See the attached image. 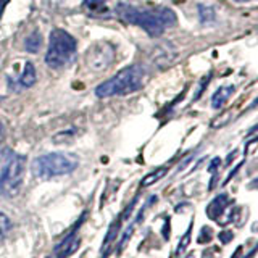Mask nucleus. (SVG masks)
<instances>
[{"instance_id":"18","label":"nucleus","mask_w":258,"mask_h":258,"mask_svg":"<svg viewBox=\"0 0 258 258\" xmlns=\"http://www.w3.org/2000/svg\"><path fill=\"white\" fill-rule=\"evenodd\" d=\"M234 237V234L231 232V231H223V232H220V234H218V239H220L221 240V244L223 245H226V244H228V242L231 240Z\"/></svg>"},{"instance_id":"14","label":"nucleus","mask_w":258,"mask_h":258,"mask_svg":"<svg viewBox=\"0 0 258 258\" xmlns=\"http://www.w3.org/2000/svg\"><path fill=\"white\" fill-rule=\"evenodd\" d=\"M199 16H200V21L207 24V23H213L216 15L215 10L212 7H205V5H199Z\"/></svg>"},{"instance_id":"13","label":"nucleus","mask_w":258,"mask_h":258,"mask_svg":"<svg viewBox=\"0 0 258 258\" xmlns=\"http://www.w3.org/2000/svg\"><path fill=\"white\" fill-rule=\"evenodd\" d=\"M84 8L91 13H102L107 10V0H84Z\"/></svg>"},{"instance_id":"15","label":"nucleus","mask_w":258,"mask_h":258,"mask_svg":"<svg viewBox=\"0 0 258 258\" xmlns=\"http://www.w3.org/2000/svg\"><path fill=\"white\" fill-rule=\"evenodd\" d=\"M12 228V221L5 213L0 212V239H4Z\"/></svg>"},{"instance_id":"2","label":"nucleus","mask_w":258,"mask_h":258,"mask_svg":"<svg viewBox=\"0 0 258 258\" xmlns=\"http://www.w3.org/2000/svg\"><path fill=\"white\" fill-rule=\"evenodd\" d=\"M145 70L141 64H129L119 70L113 78L95 87V95L99 99H110L116 95H127L139 91L144 86Z\"/></svg>"},{"instance_id":"16","label":"nucleus","mask_w":258,"mask_h":258,"mask_svg":"<svg viewBox=\"0 0 258 258\" xmlns=\"http://www.w3.org/2000/svg\"><path fill=\"white\" fill-rule=\"evenodd\" d=\"M190 229H192V226H189V229H187V232L184 234V237L179 240V247H177V250H176V253L179 255V253H182L185 248H187V245H189V242H190Z\"/></svg>"},{"instance_id":"6","label":"nucleus","mask_w":258,"mask_h":258,"mask_svg":"<svg viewBox=\"0 0 258 258\" xmlns=\"http://www.w3.org/2000/svg\"><path fill=\"white\" fill-rule=\"evenodd\" d=\"M87 64L94 71H102L113 61V47L108 44H95L87 53Z\"/></svg>"},{"instance_id":"17","label":"nucleus","mask_w":258,"mask_h":258,"mask_svg":"<svg viewBox=\"0 0 258 258\" xmlns=\"http://www.w3.org/2000/svg\"><path fill=\"white\" fill-rule=\"evenodd\" d=\"M212 240V228H202V232H200V236L197 239L199 244H207V242Z\"/></svg>"},{"instance_id":"20","label":"nucleus","mask_w":258,"mask_h":258,"mask_svg":"<svg viewBox=\"0 0 258 258\" xmlns=\"http://www.w3.org/2000/svg\"><path fill=\"white\" fill-rule=\"evenodd\" d=\"M220 163H221L220 158H213L212 160V165L208 166V171L210 173H216V169H218V166H220Z\"/></svg>"},{"instance_id":"11","label":"nucleus","mask_w":258,"mask_h":258,"mask_svg":"<svg viewBox=\"0 0 258 258\" xmlns=\"http://www.w3.org/2000/svg\"><path fill=\"white\" fill-rule=\"evenodd\" d=\"M42 36H40L39 31H34L31 32V34L24 39V48H26V52L29 53H37L40 50V47H42Z\"/></svg>"},{"instance_id":"4","label":"nucleus","mask_w":258,"mask_h":258,"mask_svg":"<svg viewBox=\"0 0 258 258\" xmlns=\"http://www.w3.org/2000/svg\"><path fill=\"white\" fill-rule=\"evenodd\" d=\"M24 158L10 149L0 155V192L5 196H16L24 176Z\"/></svg>"},{"instance_id":"7","label":"nucleus","mask_w":258,"mask_h":258,"mask_svg":"<svg viewBox=\"0 0 258 258\" xmlns=\"http://www.w3.org/2000/svg\"><path fill=\"white\" fill-rule=\"evenodd\" d=\"M87 216V213H83V216L79 218V221L75 224V228H73V231L68 234L67 237H64L61 242H60V245L56 247V258H67V256H70V255H73L76 252V250L79 248V245H81V239L78 237V229H79V226L83 224V221H84V218Z\"/></svg>"},{"instance_id":"19","label":"nucleus","mask_w":258,"mask_h":258,"mask_svg":"<svg viewBox=\"0 0 258 258\" xmlns=\"http://www.w3.org/2000/svg\"><path fill=\"white\" fill-rule=\"evenodd\" d=\"M210 79H212V75H208L207 78H204V81H202V83H200V87H199V91H197L196 97H194V100H197L199 97H200V94L204 92V89H205V86L208 84V81H210Z\"/></svg>"},{"instance_id":"23","label":"nucleus","mask_w":258,"mask_h":258,"mask_svg":"<svg viewBox=\"0 0 258 258\" xmlns=\"http://www.w3.org/2000/svg\"><path fill=\"white\" fill-rule=\"evenodd\" d=\"M240 252H242V247H239V248H237V250H236V253H234V258H237V256H239V253H240Z\"/></svg>"},{"instance_id":"8","label":"nucleus","mask_w":258,"mask_h":258,"mask_svg":"<svg viewBox=\"0 0 258 258\" xmlns=\"http://www.w3.org/2000/svg\"><path fill=\"white\" fill-rule=\"evenodd\" d=\"M36 81H37L36 67L31 61H26V63H24V70L21 73V76L16 79L15 83H10V86H18V87H16V91H20V89L32 87L36 84Z\"/></svg>"},{"instance_id":"21","label":"nucleus","mask_w":258,"mask_h":258,"mask_svg":"<svg viewBox=\"0 0 258 258\" xmlns=\"http://www.w3.org/2000/svg\"><path fill=\"white\" fill-rule=\"evenodd\" d=\"M10 4V0H0V18H2V15L5 12V7Z\"/></svg>"},{"instance_id":"25","label":"nucleus","mask_w":258,"mask_h":258,"mask_svg":"<svg viewBox=\"0 0 258 258\" xmlns=\"http://www.w3.org/2000/svg\"><path fill=\"white\" fill-rule=\"evenodd\" d=\"M256 105H258V99H256V100H255V102H253L252 105H250V108H255V107H256Z\"/></svg>"},{"instance_id":"10","label":"nucleus","mask_w":258,"mask_h":258,"mask_svg":"<svg viewBox=\"0 0 258 258\" xmlns=\"http://www.w3.org/2000/svg\"><path fill=\"white\" fill-rule=\"evenodd\" d=\"M234 91H236V87H234V86L216 89V92H215L213 97H212V107H213L215 110H221V108H223V105L226 103V100L229 99V95H231Z\"/></svg>"},{"instance_id":"3","label":"nucleus","mask_w":258,"mask_h":258,"mask_svg":"<svg viewBox=\"0 0 258 258\" xmlns=\"http://www.w3.org/2000/svg\"><path fill=\"white\" fill-rule=\"evenodd\" d=\"M78 44L68 31L55 28L48 37V47L45 53V64L52 70H63L76 58Z\"/></svg>"},{"instance_id":"5","label":"nucleus","mask_w":258,"mask_h":258,"mask_svg":"<svg viewBox=\"0 0 258 258\" xmlns=\"http://www.w3.org/2000/svg\"><path fill=\"white\" fill-rule=\"evenodd\" d=\"M78 168V158L70 153L53 152L37 157L32 161V174L39 179H50V177L70 174Z\"/></svg>"},{"instance_id":"12","label":"nucleus","mask_w":258,"mask_h":258,"mask_svg":"<svg viewBox=\"0 0 258 258\" xmlns=\"http://www.w3.org/2000/svg\"><path fill=\"white\" fill-rule=\"evenodd\" d=\"M166 173H168V168H166V166H160V168L155 169V171H152L150 174L145 176L144 179H142V182H141V185H142V187H147V185H152L153 182L160 181L161 177H163Z\"/></svg>"},{"instance_id":"1","label":"nucleus","mask_w":258,"mask_h":258,"mask_svg":"<svg viewBox=\"0 0 258 258\" xmlns=\"http://www.w3.org/2000/svg\"><path fill=\"white\" fill-rule=\"evenodd\" d=\"M116 15L123 23L142 28L150 37H160L168 28H173L177 21L176 13L166 7L137 8L129 4H119L116 7Z\"/></svg>"},{"instance_id":"24","label":"nucleus","mask_w":258,"mask_h":258,"mask_svg":"<svg viewBox=\"0 0 258 258\" xmlns=\"http://www.w3.org/2000/svg\"><path fill=\"white\" fill-rule=\"evenodd\" d=\"M234 2H239V4H247V2H252V0H234Z\"/></svg>"},{"instance_id":"22","label":"nucleus","mask_w":258,"mask_h":258,"mask_svg":"<svg viewBox=\"0 0 258 258\" xmlns=\"http://www.w3.org/2000/svg\"><path fill=\"white\" fill-rule=\"evenodd\" d=\"M4 136H5V126H4V123H2V121H0V142H2Z\"/></svg>"},{"instance_id":"9","label":"nucleus","mask_w":258,"mask_h":258,"mask_svg":"<svg viewBox=\"0 0 258 258\" xmlns=\"http://www.w3.org/2000/svg\"><path fill=\"white\" fill-rule=\"evenodd\" d=\"M228 204H229L228 194H220V196H216L212 202H210V205L207 207V216L213 221H220V218L224 213Z\"/></svg>"}]
</instances>
